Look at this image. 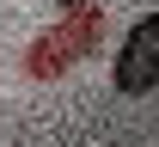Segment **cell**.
Instances as JSON below:
<instances>
[{
    "instance_id": "1",
    "label": "cell",
    "mask_w": 159,
    "mask_h": 147,
    "mask_svg": "<svg viewBox=\"0 0 159 147\" xmlns=\"http://www.w3.org/2000/svg\"><path fill=\"white\" fill-rule=\"evenodd\" d=\"M110 80L122 98H147L159 86V12H141L129 25V37L116 43V62H110Z\"/></svg>"
},
{
    "instance_id": "2",
    "label": "cell",
    "mask_w": 159,
    "mask_h": 147,
    "mask_svg": "<svg viewBox=\"0 0 159 147\" xmlns=\"http://www.w3.org/2000/svg\"><path fill=\"white\" fill-rule=\"evenodd\" d=\"M55 6H86V0H55Z\"/></svg>"
}]
</instances>
